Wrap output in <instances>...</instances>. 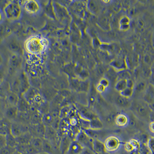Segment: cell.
Returning a JSON list of instances; mask_svg holds the SVG:
<instances>
[{"instance_id":"53","label":"cell","mask_w":154,"mask_h":154,"mask_svg":"<svg viewBox=\"0 0 154 154\" xmlns=\"http://www.w3.org/2000/svg\"></svg>"},{"instance_id":"33","label":"cell","mask_w":154,"mask_h":154,"mask_svg":"<svg viewBox=\"0 0 154 154\" xmlns=\"http://www.w3.org/2000/svg\"><path fill=\"white\" fill-rule=\"evenodd\" d=\"M147 144L149 150L152 154H154V137H149Z\"/></svg>"},{"instance_id":"6","label":"cell","mask_w":154,"mask_h":154,"mask_svg":"<svg viewBox=\"0 0 154 154\" xmlns=\"http://www.w3.org/2000/svg\"><path fill=\"white\" fill-rule=\"evenodd\" d=\"M24 7L26 11L31 14H37L40 9L39 3L35 1H26L24 3Z\"/></svg>"},{"instance_id":"19","label":"cell","mask_w":154,"mask_h":154,"mask_svg":"<svg viewBox=\"0 0 154 154\" xmlns=\"http://www.w3.org/2000/svg\"><path fill=\"white\" fill-rule=\"evenodd\" d=\"M28 101L25 98H20L17 106L19 112H26L29 109Z\"/></svg>"},{"instance_id":"7","label":"cell","mask_w":154,"mask_h":154,"mask_svg":"<svg viewBox=\"0 0 154 154\" xmlns=\"http://www.w3.org/2000/svg\"><path fill=\"white\" fill-rule=\"evenodd\" d=\"M85 148L78 141H74L71 143L66 154H80Z\"/></svg>"},{"instance_id":"1","label":"cell","mask_w":154,"mask_h":154,"mask_svg":"<svg viewBox=\"0 0 154 154\" xmlns=\"http://www.w3.org/2000/svg\"><path fill=\"white\" fill-rule=\"evenodd\" d=\"M47 42L45 40L38 37H33L27 41L26 47L30 53L39 54L43 52L46 47Z\"/></svg>"},{"instance_id":"23","label":"cell","mask_w":154,"mask_h":154,"mask_svg":"<svg viewBox=\"0 0 154 154\" xmlns=\"http://www.w3.org/2000/svg\"><path fill=\"white\" fill-rule=\"evenodd\" d=\"M81 112L82 115L83 116V117L85 118L87 120L89 121V122L94 118H97L94 112L88 109H82Z\"/></svg>"},{"instance_id":"46","label":"cell","mask_w":154,"mask_h":154,"mask_svg":"<svg viewBox=\"0 0 154 154\" xmlns=\"http://www.w3.org/2000/svg\"><path fill=\"white\" fill-rule=\"evenodd\" d=\"M149 129L151 132L154 133V122H151L150 123Z\"/></svg>"},{"instance_id":"10","label":"cell","mask_w":154,"mask_h":154,"mask_svg":"<svg viewBox=\"0 0 154 154\" xmlns=\"http://www.w3.org/2000/svg\"><path fill=\"white\" fill-rule=\"evenodd\" d=\"M93 151L96 154H100L107 152L104 143L98 139L93 140Z\"/></svg>"},{"instance_id":"32","label":"cell","mask_w":154,"mask_h":154,"mask_svg":"<svg viewBox=\"0 0 154 154\" xmlns=\"http://www.w3.org/2000/svg\"><path fill=\"white\" fill-rule=\"evenodd\" d=\"M96 95L94 92L92 91L91 92L89 96L88 101L89 105L90 106H93L94 105L96 101Z\"/></svg>"},{"instance_id":"48","label":"cell","mask_w":154,"mask_h":154,"mask_svg":"<svg viewBox=\"0 0 154 154\" xmlns=\"http://www.w3.org/2000/svg\"><path fill=\"white\" fill-rule=\"evenodd\" d=\"M144 26V24L142 20H139L138 21V26L139 27V28L140 29H142L143 28Z\"/></svg>"},{"instance_id":"30","label":"cell","mask_w":154,"mask_h":154,"mask_svg":"<svg viewBox=\"0 0 154 154\" xmlns=\"http://www.w3.org/2000/svg\"><path fill=\"white\" fill-rule=\"evenodd\" d=\"M146 86V83L145 82H140L136 86L135 90L138 93H141L145 90Z\"/></svg>"},{"instance_id":"9","label":"cell","mask_w":154,"mask_h":154,"mask_svg":"<svg viewBox=\"0 0 154 154\" xmlns=\"http://www.w3.org/2000/svg\"><path fill=\"white\" fill-rule=\"evenodd\" d=\"M25 129L24 126L17 123L11 124V133L15 137H18L22 134L27 131H25Z\"/></svg>"},{"instance_id":"40","label":"cell","mask_w":154,"mask_h":154,"mask_svg":"<svg viewBox=\"0 0 154 154\" xmlns=\"http://www.w3.org/2000/svg\"><path fill=\"white\" fill-rule=\"evenodd\" d=\"M125 149L126 151L128 152H131L134 150V148L131 143L128 142L126 143L125 145Z\"/></svg>"},{"instance_id":"12","label":"cell","mask_w":154,"mask_h":154,"mask_svg":"<svg viewBox=\"0 0 154 154\" xmlns=\"http://www.w3.org/2000/svg\"><path fill=\"white\" fill-rule=\"evenodd\" d=\"M9 119H3L1 120L0 126V133L1 135L6 136L10 133L11 124L9 122Z\"/></svg>"},{"instance_id":"29","label":"cell","mask_w":154,"mask_h":154,"mask_svg":"<svg viewBox=\"0 0 154 154\" xmlns=\"http://www.w3.org/2000/svg\"><path fill=\"white\" fill-rule=\"evenodd\" d=\"M133 92H134L133 89L126 88L123 91L120 92V94L121 96L129 98V97H131L133 95Z\"/></svg>"},{"instance_id":"5","label":"cell","mask_w":154,"mask_h":154,"mask_svg":"<svg viewBox=\"0 0 154 154\" xmlns=\"http://www.w3.org/2000/svg\"><path fill=\"white\" fill-rule=\"evenodd\" d=\"M106 151L114 152L119 148L120 145V140L114 136L108 137L104 143Z\"/></svg>"},{"instance_id":"34","label":"cell","mask_w":154,"mask_h":154,"mask_svg":"<svg viewBox=\"0 0 154 154\" xmlns=\"http://www.w3.org/2000/svg\"><path fill=\"white\" fill-rule=\"evenodd\" d=\"M117 115L116 114L112 113L109 114L106 118V120L108 124H111L115 122L116 118Z\"/></svg>"},{"instance_id":"8","label":"cell","mask_w":154,"mask_h":154,"mask_svg":"<svg viewBox=\"0 0 154 154\" xmlns=\"http://www.w3.org/2000/svg\"><path fill=\"white\" fill-rule=\"evenodd\" d=\"M110 66L118 72L126 70L127 64L126 60L122 58H118L112 60L110 63Z\"/></svg>"},{"instance_id":"35","label":"cell","mask_w":154,"mask_h":154,"mask_svg":"<svg viewBox=\"0 0 154 154\" xmlns=\"http://www.w3.org/2000/svg\"><path fill=\"white\" fill-rule=\"evenodd\" d=\"M37 132L40 135H45L46 133V128L44 125L39 124L37 126L36 128Z\"/></svg>"},{"instance_id":"16","label":"cell","mask_w":154,"mask_h":154,"mask_svg":"<svg viewBox=\"0 0 154 154\" xmlns=\"http://www.w3.org/2000/svg\"><path fill=\"white\" fill-rule=\"evenodd\" d=\"M129 120L127 116L125 114H120L117 115L115 119V123L118 126L123 127L127 125Z\"/></svg>"},{"instance_id":"47","label":"cell","mask_w":154,"mask_h":154,"mask_svg":"<svg viewBox=\"0 0 154 154\" xmlns=\"http://www.w3.org/2000/svg\"><path fill=\"white\" fill-rule=\"evenodd\" d=\"M149 117L152 122H154V111H151Z\"/></svg>"},{"instance_id":"45","label":"cell","mask_w":154,"mask_h":154,"mask_svg":"<svg viewBox=\"0 0 154 154\" xmlns=\"http://www.w3.org/2000/svg\"><path fill=\"white\" fill-rule=\"evenodd\" d=\"M100 41H99V40L97 39V38H96V39L94 40V46L96 47V48L100 47V46H101V44H100Z\"/></svg>"},{"instance_id":"52","label":"cell","mask_w":154,"mask_h":154,"mask_svg":"<svg viewBox=\"0 0 154 154\" xmlns=\"http://www.w3.org/2000/svg\"><path fill=\"white\" fill-rule=\"evenodd\" d=\"M22 154H29L28 153H27V152H23V153H22Z\"/></svg>"},{"instance_id":"24","label":"cell","mask_w":154,"mask_h":154,"mask_svg":"<svg viewBox=\"0 0 154 154\" xmlns=\"http://www.w3.org/2000/svg\"><path fill=\"white\" fill-rule=\"evenodd\" d=\"M126 88H127V85H126V80H118L116 83L115 84V89L119 93L123 91Z\"/></svg>"},{"instance_id":"36","label":"cell","mask_w":154,"mask_h":154,"mask_svg":"<svg viewBox=\"0 0 154 154\" xmlns=\"http://www.w3.org/2000/svg\"><path fill=\"white\" fill-rule=\"evenodd\" d=\"M149 138L147 134H142L140 137V141L144 144H147Z\"/></svg>"},{"instance_id":"27","label":"cell","mask_w":154,"mask_h":154,"mask_svg":"<svg viewBox=\"0 0 154 154\" xmlns=\"http://www.w3.org/2000/svg\"><path fill=\"white\" fill-rule=\"evenodd\" d=\"M85 132L90 138L93 140L98 139V133L97 131L92 130L90 128L86 129L84 131Z\"/></svg>"},{"instance_id":"14","label":"cell","mask_w":154,"mask_h":154,"mask_svg":"<svg viewBox=\"0 0 154 154\" xmlns=\"http://www.w3.org/2000/svg\"><path fill=\"white\" fill-rule=\"evenodd\" d=\"M130 19L127 16H124L119 20V28L121 31H126L130 28Z\"/></svg>"},{"instance_id":"28","label":"cell","mask_w":154,"mask_h":154,"mask_svg":"<svg viewBox=\"0 0 154 154\" xmlns=\"http://www.w3.org/2000/svg\"><path fill=\"white\" fill-rule=\"evenodd\" d=\"M117 79H119L127 80L131 79V75L128 71L126 70L119 71L118 72Z\"/></svg>"},{"instance_id":"26","label":"cell","mask_w":154,"mask_h":154,"mask_svg":"<svg viewBox=\"0 0 154 154\" xmlns=\"http://www.w3.org/2000/svg\"><path fill=\"white\" fill-rule=\"evenodd\" d=\"M88 8L91 12L96 13L99 11V7L97 3L94 1H89L88 3Z\"/></svg>"},{"instance_id":"15","label":"cell","mask_w":154,"mask_h":154,"mask_svg":"<svg viewBox=\"0 0 154 154\" xmlns=\"http://www.w3.org/2000/svg\"><path fill=\"white\" fill-rule=\"evenodd\" d=\"M6 99L10 106H17L20 98L16 93L11 92L8 93L6 96Z\"/></svg>"},{"instance_id":"20","label":"cell","mask_w":154,"mask_h":154,"mask_svg":"<svg viewBox=\"0 0 154 154\" xmlns=\"http://www.w3.org/2000/svg\"><path fill=\"white\" fill-rule=\"evenodd\" d=\"M38 152L43 150V140L38 137H33L30 143Z\"/></svg>"},{"instance_id":"11","label":"cell","mask_w":154,"mask_h":154,"mask_svg":"<svg viewBox=\"0 0 154 154\" xmlns=\"http://www.w3.org/2000/svg\"><path fill=\"white\" fill-rule=\"evenodd\" d=\"M19 111L16 106H9L7 108L5 112V115L7 119L9 120H14L17 118Z\"/></svg>"},{"instance_id":"39","label":"cell","mask_w":154,"mask_h":154,"mask_svg":"<svg viewBox=\"0 0 154 154\" xmlns=\"http://www.w3.org/2000/svg\"><path fill=\"white\" fill-rule=\"evenodd\" d=\"M130 142L134 147L135 149H138L140 148V143L137 140L135 139H132L131 140Z\"/></svg>"},{"instance_id":"50","label":"cell","mask_w":154,"mask_h":154,"mask_svg":"<svg viewBox=\"0 0 154 154\" xmlns=\"http://www.w3.org/2000/svg\"><path fill=\"white\" fill-rule=\"evenodd\" d=\"M13 154H22L21 152H19V151L17 150H16V152H14V153Z\"/></svg>"},{"instance_id":"41","label":"cell","mask_w":154,"mask_h":154,"mask_svg":"<svg viewBox=\"0 0 154 154\" xmlns=\"http://www.w3.org/2000/svg\"><path fill=\"white\" fill-rule=\"evenodd\" d=\"M106 88H105V87L100 84H99L96 86V90L99 93H102L103 92L105 91Z\"/></svg>"},{"instance_id":"25","label":"cell","mask_w":154,"mask_h":154,"mask_svg":"<svg viewBox=\"0 0 154 154\" xmlns=\"http://www.w3.org/2000/svg\"><path fill=\"white\" fill-rule=\"evenodd\" d=\"M16 151V148L6 145L1 148L0 154H13Z\"/></svg>"},{"instance_id":"43","label":"cell","mask_w":154,"mask_h":154,"mask_svg":"<svg viewBox=\"0 0 154 154\" xmlns=\"http://www.w3.org/2000/svg\"><path fill=\"white\" fill-rule=\"evenodd\" d=\"M6 145V136L1 135V148Z\"/></svg>"},{"instance_id":"49","label":"cell","mask_w":154,"mask_h":154,"mask_svg":"<svg viewBox=\"0 0 154 154\" xmlns=\"http://www.w3.org/2000/svg\"><path fill=\"white\" fill-rule=\"evenodd\" d=\"M151 42H152V48H153L154 49V32L152 34V39H151Z\"/></svg>"},{"instance_id":"2","label":"cell","mask_w":154,"mask_h":154,"mask_svg":"<svg viewBox=\"0 0 154 154\" xmlns=\"http://www.w3.org/2000/svg\"><path fill=\"white\" fill-rule=\"evenodd\" d=\"M5 15L8 19L16 20L19 19L21 15V9L19 4L11 2L8 4L5 8Z\"/></svg>"},{"instance_id":"22","label":"cell","mask_w":154,"mask_h":154,"mask_svg":"<svg viewBox=\"0 0 154 154\" xmlns=\"http://www.w3.org/2000/svg\"><path fill=\"white\" fill-rule=\"evenodd\" d=\"M5 136H6L7 145L16 148L18 144H19L16 137L12 135L11 132Z\"/></svg>"},{"instance_id":"37","label":"cell","mask_w":154,"mask_h":154,"mask_svg":"<svg viewBox=\"0 0 154 154\" xmlns=\"http://www.w3.org/2000/svg\"><path fill=\"white\" fill-rule=\"evenodd\" d=\"M100 84L102 85L103 86L105 87V88H108L109 85V81L108 79L106 78H103L100 81Z\"/></svg>"},{"instance_id":"44","label":"cell","mask_w":154,"mask_h":154,"mask_svg":"<svg viewBox=\"0 0 154 154\" xmlns=\"http://www.w3.org/2000/svg\"><path fill=\"white\" fill-rule=\"evenodd\" d=\"M80 154H93L91 152V150L88 148H85L83 152Z\"/></svg>"},{"instance_id":"4","label":"cell","mask_w":154,"mask_h":154,"mask_svg":"<svg viewBox=\"0 0 154 154\" xmlns=\"http://www.w3.org/2000/svg\"><path fill=\"white\" fill-rule=\"evenodd\" d=\"M71 85L73 89L78 92H88L89 89V83L87 81L78 79H73Z\"/></svg>"},{"instance_id":"17","label":"cell","mask_w":154,"mask_h":154,"mask_svg":"<svg viewBox=\"0 0 154 154\" xmlns=\"http://www.w3.org/2000/svg\"><path fill=\"white\" fill-rule=\"evenodd\" d=\"M32 138L33 137H32L31 134L27 132L23 133L16 139L19 144H27L31 143Z\"/></svg>"},{"instance_id":"38","label":"cell","mask_w":154,"mask_h":154,"mask_svg":"<svg viewBox=\"0 0 154 154\" xmlns=\"http://www.w3.org/2000/svg\"><path fill=\"white\" fill-rule=\"evenodd\" d=\"M47 151V152H51V150L50 144L46 141H43V150Z\"/></svg>"},{"instance_id":"3","label":"cell","mask_w":154,"mask_h":154,"mask_svg":"<svg viewBox=\"0 0 154 154\" xmlns=\"http://www.w3.org/2000/svg\"><path fill=\"white\" fill-rule=\"evenodd\" d=\"M93 140H94L89 137L84 131L79 133L77 135L75 140V141L82 144L85 148H89L92 151Z\"/></svg>"},{"instance_id":"21","label":"cell","mask_w":154,"mask_h":154,"mask_svg":"<svg viewBox=\"0 0 154 154\" xmlns=\"http://www.w3.org/2000/svg\"><path fill=\"white\" fill-rule=\"evenodd\" d=\"M128 98L120 95L118 96L116 98V102L118 105L123 108H128L130 105V102Z\"/></svg>"},{"instance_id":"18","label":"cell","mask_w":154,"mask_h":154,"mask_svg":"<svg viewBox=\"0 0 154 154\" xmlns=\"http://www.w3.org/2000/svg\"><path fill=\"white\" fill-rule=\"evenodd\" d=\"M103 124L100 119L96 118L90 121V128L92 130L98 131L103 128Z\"/></svg>"},{"instance_id":"31","label":"cell","mask_w":154,"mask_h":154,"mask_svg":"<svg viewBox=\"0 0 154 154\" xmlns=\"http://www.w3.org/2000/svg\"><path fill=\"white\" fill-rule=\"evenodd\" d=\"M43 122L49 126L54 122V118L53 116L50 114H48L45 115L43 118Z\"/></svg>"},{"instance_id":"51","label":"cell","mask_w":154,"mask_h":154,"mask_svg":"<svg viewBox=\"0 0 154 154\" xmlns=\"http://www.w3.org/2000/svg\"><path fill=\"white\" fill-rule=\"evenodd\" d=\"M100 154H109L108 153V152H103V153Z\"/></svg>"},{"instance_id":"13","label":"cell","mask_w":154,"mask_h":154,"mask_svg":"<svg viewBox=\"0 0 154 154\" xmlns=\"http://www.w3.org/2000/svg\"><path fill=\"white\" fill-rule=\"evenodd\" d=\"M135 110L138 115L142 117H146L148 116H149L151 112H149V108L147 106L142 104H137L135 107Z\"/></svg>"},{"instance_id":"42","label":"cell","mask_w":154,"mask_h":154,"mask_svg":"<svg viewBox=\"0 0 154 154\" xmlns=\"http://www.w3.org/2000/svg\"><path fill=\"white\" fill-rule=\"evenodd\" d=\"M126 85H127V88L132 89L134 88V82L131 79L126 80Z\"/></svg>"}]
</instances>
